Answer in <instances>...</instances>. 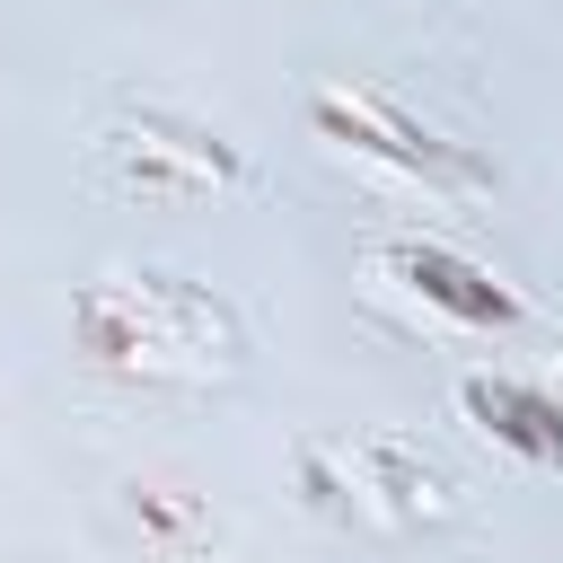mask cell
I'll use <instances>...</instances> for the list:
<instances>
[{
  "label": "cell",
  "instance_id": "cell-1",
  "mask_svg": "<svg viewBox=\"0 0 563 563\" xmlns=\"http://www.w3.org/2000/svg\"><path fill=\"white\" fill-rule=\"evenodd\" d=\"M70 343L106 378L141 387H211L246 361V325L220 290L185 273H97L70 290Z\"/></svg>",
  "mask_w": 563,
  "mask_h": 563
},
{
  "label": "cell",
  "instance_id": "cell-2",
  "mask_svg": "<svg viewBox=\"0 0 563 563\" xmlns=\"http://www.w3.org/2000/svg\"><path fill=\"white\" fill-rule=\"evenodd\" d=\"M308 132L352 158L361 176H378L387 194H413L431 211H457V202H484L501 176L484 150H466L457 132H440L431 114H413L405 97L369 88V79H308Z\"/></svg>",
  "mask_w": 563,
  "mask_h": 563
},
{
  "label": "cell",
  "instance_id": "cell-3",
  "mask_svg": "<svg viewBox=\"0 0 563 563\" xmlns=\"http://www.w3.org/2000/svg\"><path fill=\"white\" fill-rule=\"evenodd\" d=\"M88 167L114 194H132V202H220V194H246V176H255L238 158V141H220L211 123L167 114V106H141V114L97 123Z\"/></svg>",
  "mask_w": 563,
  "mask_h": 563
},
{
  "label": "cell",
  "instance_id": "cell-4",
  "mask_svg": "<svg viewBox=\"0 0 563 563\" xmlns=\"http://www.w3.org/2000/svg\"><path fill=\"white\" fill-rule=\"evenodd\" d=\"M343 484H352V519L378 528H457L466 519V484L449 457H431L413 431H343Z\"/></svg>",
  "mask_w": 563,
  "mask_h": 563
},
{
  "label": "cell",
  "instance_id": "cell-5",
  "mask_svg": "<svg viewBox=\"0 0 563 563\" xmlns=\"http://www.w3.org/2000/svg\"><path fill=\"white\" fill-rule=\"evenodd\" d=\"M369 273H378V290L413 299L422 317H440V325H457V334H510V325L528 317V299H519L493 264L457 255L449 238H387V246L369 255Z\"/></svg>",
  "mask_w": 563,
  "mask_h": 563
},
{
  "label": "cell",
  "instance_id": "cell-6",
  "mask_svg": "<svg viewBox=\"0 0 563 563\" xmlns=\"http://www.w3.org/2000/svg\"><path fill=\"white\" fill-rule=\"evenodd\" d=\"M457 413H466L493 449H510L519 466L563 475V387L510 378V369H466V378H457Z\"/></svg>",
  "mask_w": 563,
  "mask_h": 563
},
{
  "label": "cell",
  "instance_id": "cell-7",
  "mask_svg": "<svg viewBox=\"0 0 563 563\" xmlns=\"http://www.w3.org/2000/svg\"><path fill=\"white\" fill-rule=\"evenodd\" d=\"M123 510H132V528H141L158 554H194V545H211V510H202L185 484H132Z\"/></svg>",
  "mask_w": 563,
  "mask_h": 563
}]
</instances>
